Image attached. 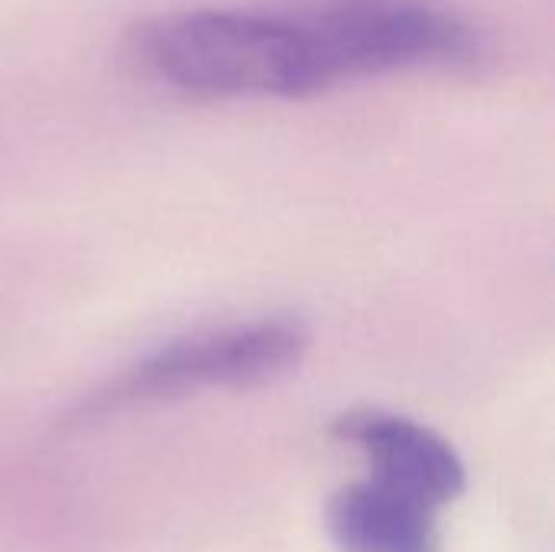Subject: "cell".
Listing matches in <instances>:
<instances>
[{"label": "cell", "mask_w": 555, "mask_h": 552, "mask_svg": "<svg viewBox=\"0 0 555 552\" xmlns=\"http://www.w3.org/2000/svg\"><path fill=\"white\" fill-rule=\"evenodd\" d=\"M328 534L341 552H439L436 511L384 482H358L328 501Z\"/></svg>", "instance_id": "5b68a950"}, {"label": "cell", "mask_w": 555, "mask_h": 552, "mask_svg": "<svg viewBox=\"0 0 555 552\" xmlns=\"http://www.w3.org/2000/svg\"><path fill=\"white\" fill-rule=\"evenodd\" d=\"M332 85L410 68H472L485 33L442 0H299Z\"/></svg>", "instance_id": "7a4b0ae2"}, {"label": "cell", "mask_w": 555, "mask_h": 552, "mask_svg": "<svg viewBox=\"0 0 555 552\" xmlns=\"http://www.w3.org/2000/svg\"><path fill=\"white\" fill-rule=\"evenodd\" d=\"M127 49L143 75L192 98H306L332 88L296 0L159 13L133 26Z\"/></svg>", "instance_id": "6da1fadb"}, {"label": "cell", "mask_w": 555, "mask_h": 552, "mask_svg": "<svg viewBox=\"0 0 555 552\" xmlns=\"http://www.w3.org/2000/svg\"><path fill=\"white\" fill-rule=\"evenodd\" d=\"M335 436L371 462L374 482H384L433 511L465 491V462L452 442L410 416L351 410L338 416Z\"/></svg>", "instance_id": "277c9868"}, {"label": "cell", "mask_w": 555, "mask_h": 552, "mask_svg": "<svg viewBox=\"0 0 555 552\" xmlns=\"http://www.w3.org/2000/svg\"><path fill=\"white\" fill-rule=\"evenodd\" d=\"M309 329L289 316H263L205 329L140 358L107 387L85 400L81 416L111 413L133 403L172 400L198 390L254 387L293 371L309 351Z\"/></svg>", "instance_id": "3957f363"}]
</instances>
